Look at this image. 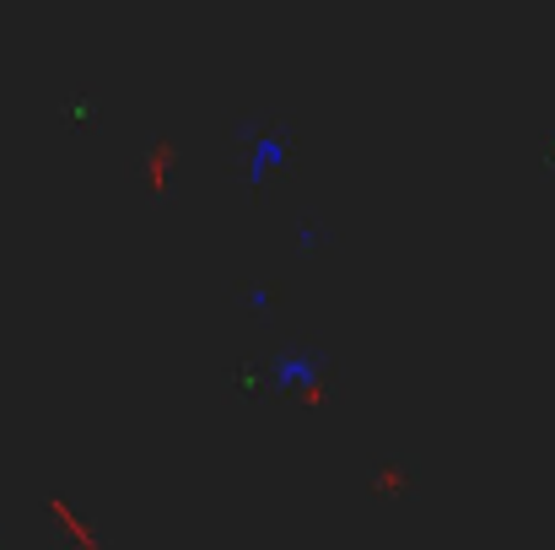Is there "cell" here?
I'll list each match as a JSON object with an SVG mask.
<instances>
[{"instance_id": "cell-1", "label": "cell", "mask_w": 555, "mask_h": 550, "mask_svg": "<svg viewBox=\"0 0 555 550\" xmlns=\"http://www.w3.org/2000/svg\"><path fill=\"white\" fill-rule=\"evenodd\" d=\"M286 157H292V152H286V141H281V136H270V130H259V136L248 141V183H254V189H264V179H270L275 168H286Z\"/></svg>"}, {"instance_id": "cell-3", "label": "cell", "mask_w": 555, "mask_h": 550, "mask_svg": "<svg viewBox=\"0 0 555 550\" xmlns=\"http://www.w3.org/2000/svg\"><path fill=\"white\" fill-rule=\"evenodd\" d=\"M248 308L264 319V314H270V292H264V286H248Z\"/></svg>"}, {"instance_id": "cell-2", "label": "cell", "mask_w": 555, "mask_h": 550, "mask_svg": "<svg viewBox=\"0 0 555 550\" xmlns=\"http://www.w3.org/2000/svg\"><path fill=\"white\" fill-rule=\"evenodd\" d=\"M270 372H275V383H281V388H319L324 362H319V357H308V351H281V357L270 362Z\"/></svg>"}, {"instance_id": "cell-4", "label": "cell", "mask_w": 555, "mask_h": 550, "mask_svg": "<svg viewBox=\"0 0 555 550\" xmlns=\"http://www.w3.org/2000/svg\"><path fill=\"white\" fill-rule=\"evenodd\" d=\"M319 238H324L319 227H297V243H302V254H313V248H319Z\"/></svg>"}]
</instances>
